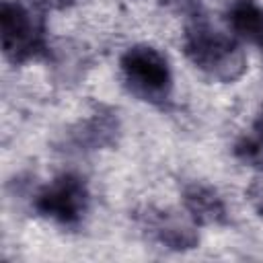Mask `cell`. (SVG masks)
I'll list each match as a JSON object with an SVG mask.
<instances>
[{
    "label": "cell",
    "instance_id": "9",
    "mask_svg": "<svg viewBox=\"0 0 263 263\" xmlns=\"http://www.w3.org/2000/svg\"><path fill=\"white\" fill-rule=\"evenodd\" d=\"M249 199L253 201V205L263 214V173L253 181V185L249 187Z\"/></svg>",
    "mask_w": 263,
    "mask_h": 263
},
{
    "label": "cell",
    "instance_id": "6",
    "mask_svg": "<svg viewBox=\"0 0 263 263\" xmlns=\"http://www.w3.org/2000/svg\"><path fill=\"white\" fill-rule=\"evenodd\" d=\"M226 21L230 31L263 51V6L255 0H234L228 6Z\"/></svg>",
    "mask_w": 263,
    "mask_h": 263
},
{
    "label": "cell",
    "instance_id": "8",
    "mask_svg": "<svg viewBox=\"0 0 263 263\" xmlns=\"http://www.w3.org/2000/svg\"><path fill=\"white\" fill-rule=\"evenodd\" d=\"M113 132H117V123H113V119H109L105 115H99V117H92V119H88L80 125V132L76 134V140L80 144H88V146L97 148V146H103V144L111 142Z\"/></svg>",
    "mask_w": 263,
    "mask_h": 263
},
{
    "label": "cell",
    "instance_id": "4",
    "mask_svg": "<svg viewBox=\"0 0 263 263\" xmlns=\"http://www.w3.org/2000/svg\"><path fill=\"white\" fill-rule=\"evenodd\" d=\"M88 201L90 193L84 179L74 173H64L35 195L33 205L37 214L55 224L76 226L82 222L88 210Z\"/></svg>",
    "mask_w": 263,
    "mask_h": 263
},
{
    "label": "cell",
    "instance_id": "5",
    "mask_svg": "<svg viewBox=\"0 0 263 263\" xmlns=\"http://www.w3.org/2000/svg\"><path fill=\"white\" fill-rule=\"evenodd\" d=\"M183 205L193 222L222 224L226 220V203L220 193L208 185L193 183L183 191Z\"/></svg>",
    "mask_w": 263,
    "mask_h": 263
},
{
    "label": "cell",
    "instance_id": "3",
    "mask_svg": "<svg viewBox=\"0 0 263 263\" xmlns=\"http://www.w3.org/2000/svg\"><path fill=\"white\" fill-rule=\"evenodd\" d=\"M0 33H2L4 53L12 62L31 60L45 45V31L41 16L21 0L2 2Z\"/></svg>",
    "mask_w": 263,
    "mask_h": 263
},
{
    "label": "cell",
    "instance_id": "2",
    "mask_svg": "<svg viewBox=\"0 0 263 263\" xmlns=\"http://www.w3.org/2000/svg\"><path fill=\"white\" fill-rule=\"evenodd\" d=\"M119 70L127 90L152 105H160L171 97L173 72L168 60L152 45L138 43L123 51Z\"/></svg>",
    "mask_w": 263,
    "mask_h": 263
},
{
    "label": "cell",
    "instance_id": "1",
    "mask_svg": "<svg viewBox=\"0 0 263 263\" xmlns=\"http://www.w3.org/2000/svg\"><path fill=\"white\" fill-rule=\"evenodd\" d=\"M183 47L195 68L220 82L236 80L247 68V58L238 41L205 21H195L187 27Z\"/></svg>",
    "mask_w": 263,
    "mask_h": 263
},
{
    "label": "cell",
    "instance_id": "10",
    "mask_svg": "<svg viewBox=\"0 0 263 263\" xmlns=\"http://www.w3.org/2000/svg\"><path fill=\"white\" fill-rule=\"evenodd\" d=\"M251 136L263 146V105L259 107L257 115H255V121H253V129H251Z\"/></svg>",
    "mask_w": 263,
    "mask_h": 263
},
{
    "label": "cell",
    "instance_id": "7",
    "mask_svg": "<svg viewBox=\"0 0 263 263\" xmlns=\"http://www.w3.org/2000/svg\"><path fill=\"white\" fill-rule=\"evenodd\" d=\"M146 228L150 230V234L164 247L168 249H191L197 242V234L193 232V228L179 220L173 214L166 212H150L146 214Z\"/></svg>",
    "mask_w": 263,
    "mask_h": 263
},
{
    "label": "cell",
    "instance_id": "11",
    "mask_svg": "<svg viewBox=\"0 0 263 263\" xmlns=\"http://www.w3.org/2000/svg\"><path fill=\"white\" fill-rule=\"evenodd\" d=\"M72 0H45V4H49V6H55V8H62V6H66V4H70Z\"/></svg>",
    "mask_w": 263,
    "mask_h": 263
}]
</instances>
